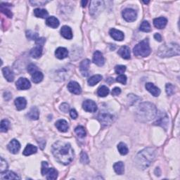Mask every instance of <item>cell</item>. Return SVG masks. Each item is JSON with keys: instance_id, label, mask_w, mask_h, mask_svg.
<instances>
[{"instance_id": "cell-1", "label": "cell", "mask_w": 180, "mask_h": 180, "mask_svg": "<svg viewBox=\"0 0 180 180\" xmlns=\"http://www.w3.org/2000/svg\"><path fill=\"white\" fill-rule=\"evenodd\" d=\"M51 151L54 158L61 164L67 165L73 161L74 151L68 142L58 141L52 145Z\"/></svg>"}, {"instance_id": "cell-2", "label": "cell", "mask_w": 180, "mask_h": 180, "mask_svg": "<svg viewBox=\"0 0 180 180\" xmlns=\"http://www.w3.org/2000/svg\"><path fill=\"white\" fill-rule=\"evenodd\" d=\"M156 156V151L153 148H146L141 151L136 156L135 161L139 169L145 170L150 166L154 161Z\"/></svg>"}, {"instance_id": "cell-3", "label": "cell", "mask_w": 180, "mask_h": 180, "mask_svg": "<svg viewBox=\"0 0 180 180\" xmlns=\"http://www.w3.org/2000/svg\"><path fill=\"white\" fill-rule=\"evenodd\" d=\"M136 117L141 122H148L154 119L157 115V109L153 104L144 102L139 104L136 111Z\"/></svg>"}, {"instance_id": "cell-4", "label": "cell", "mask_w": 180, "mask_h": 180, "mask_svg": "<svg viewBox=\"0 0 180 180\" xmlns=\"http://www.w3.org/2000/svg\"><path fill=\"white\" fill-rule=\"evenodd\" d=\"M180 48L178 44L174 42L166 43L162 45L158 50V55L161 58L172 57L179 55Z\"/></svg>"}, {"instance_id": "cell-5", "label": "cell", "mask_w": 180, "mask_h": 180, "mask_svg": "<svg viewBox=\"0 0 180 180\" xmlns=\"http://www.w3.org/2000/svg\"><path fill=\"white\" fill-rule=\"evenodd\" d=\"M134 54L136 56L146 57L151 53V48L149 46V40L145 39L138 43L133 49Z\"/></svg>"}, {"instance_id": "cell-6", "label": "cell", "mask_w": 180, "mask_h": 180, "mask_svg": "<svg viewBox=\"0 0 180 180\" xmlns=\"http://www.w3.org/2000/svg\"><path fill=\"white\" fill-rule=\"evenodd\" d=\"M42 175L46 177L49 180L56 179L58 177V172L54 168H49L48 163L46 162H42Z\"/></svg>"}, {"instance_id": "cell-7", "label": "cell", "mask_w": 180, "mask_h": 180, "mask_svg": "<svg viewBox=\"0 0 180 180\" xmlns=\"http://www.w3.org/2000/svg\"><path fill=\"white\" fill-rule=\"evenodd\" d=\"M104 8V2L103 1H92L90 2L89 11L92 16H96L103 11Z\"/></svg>"}, {"instance_id": "cell-8", "label": "cell", "mask_w": 180, "mask_h": 180, "mask_svg": "<svg viewBox=\"0 0 180 180\" xmlns=\"http://www.w3.org/2000/svg\"><path fill=\"white\" fill-rule=\"evenodd\" d=\"M123 19L127 22H133L135 21L137 17V13L132 8H125L123 11Z\"/></svg>"}, {"instance_id": "cell-9", "label": "cell", "mask_w": 180, "mask_h": 180, "mask_svg": "<svg viewBox=\"0 0 180 180\" xmlns=\"http://www.w3.org/2000/svg\"><path fill=\"white\" fill-rule=\"evenodd\" d=\"M98 120L103 125L108 126L113 122V116L109 113H100L98 116Z\"/></svg>"}, {"instance_id": "cell-10", "label": "cell", "mask_w": 180, "mask_h": 180, "mask_svg": "<svg viewBox=\"0 0 180 180\" xmlns=\"http://www.w3.org/2000/svg\"><path fill=\"white\" fill-rule=\"evenodd\" d=\"M82 108L87 112L94 113L97 111V105L92 100H86L82 103Z\"/></svg>"}, {"instance_id": "cell-11", "label": "cell", "mask_w": 180, "mask_h": 180, "mask_svg": "<svg viewBox=\"0 0 180 180\" xmlns=\"http://www.w3.org/2000/svg\"><path fill=\"white\" fill-rule=\"evenodd\" d=\"M16 87L19 90H25L30 88L31 85L30 81L25 77H21L17 80L16 83Z\"/></svg>"}, {"instance_id": "cell-12", "label": "cell", "mask_w": 180, "mask_h": 180, "mask_svg": "<svg viewBox=\"0 0 180 180\" xmlns=\"http://www.w3.org/2000/svg\"><path fill=\"white\" fill-rule=\"evenodd\" d=\"M7 148L11 153H13V154H16L21 149V144L16 139H13L8 144Z\"/></svg>"}, {"instance_id": "cell-13", "label": "cell", "mask_w": 180, "mask_h": 180, "mask_svg": "<svg viewBox=\"0 0 180 180\" xmlns=\"http://www.w3.org/2000/svg\"><path fill=\"white\" fill-rule=\"evenodd\" d=\"M68 89L70 92L74 94H80L81 92H82V89H81L80 85L75 81H71L68 83Z\"/></svg>"}, {"instance_id": "cell-14", "label": "cell", "mask_w": 180, "mask_h": 180, "mask_svg": "<svg viewBox=\"0 0 180 180\" xmlns=\"http://www.w3.org/2000/svg\"><path fill=\"white\" fill-rule=\"evenodd\" d=\"M93 62L98 66H102L105 63L103 54L98 51H96L93 55Z\"/></svg>"}, {"instance_id": "cell-15", "label": "cell", "mask_w": 180, "mask_h": 180, "mask_svg": "<svg viewBox=\"0 0 180 180\" xmlns=\"http://www.w3.org/2000/svg\"><path fill=\"white\" fill-rule=\"evenodd\" d=\"M110 35L111 36L112 38L114 39L116 41H123L124 40V33L120 30H116L115 28H112L109 32Z\"/></svg>"}, {"instance_id": "cell-16", "label": "cell", "mask_w": 180, "mask_h": 180, "mask_svg": "<svg viewBox=\"0 0 180 180\" xmlns=\"http://www.w3.org/2000/svg\"><path fill=\"white\" fill-rule=\"evenodd\" d=\"M90 65V61L89 59H85L81 62L80 65V70L83 76H87L89 75V68Z\"/></svg>"}, {"instance_id": "cell-17", "label": "cell", "mask_w": 180, "mask_h": 180, "mask_svg": "<svg viewBox=\"0 0 180 180\" xmlns=\"http://www.w3.org/2000/svg\"><path fill=\"white\" fill-rule=\"evenodd\" d=\"M146 89L154 97H158L160 94H161V90H160L158 87L153 85V83H146Z\"/></svg>"}, {"instance_id": "cell-18", "label": "cell", "mask_w": 180, "mask_h": 180, "mask_svg": "<svg viewBox=\"0 0 180 180\" xmlns=\"http://www.w3.org/2000/svg\"><path fill=\"white\" fill-rule=\"evenodd\" d=\"M167 23V20L164 17H160V18L155 19L153 20V25L156 28L162 29L166 26Z\"/></svg>"}, {"instance_id": "cell-19", "label": "cell", "mask_w": 180, "mask_h": 180, "mask_svg": "<svg viewBox=\"0 0 180 180\" xmlns=\"http://www.w3.org/2000/svg\"><path fill=\"white\" fill-rule=\"evenodd\" d=\"M55 125H56V128L59 130V131L61 132H66L68 131L69 127L68 122L65 120H58L55 124Z\"/></svg>"}, {"instance_id": "cell-20", "label": "cell", "mask_w": 180, "mask_h": 180, "mask_svg": "<svg viewBox=\"0 0 180 180\" xmlns=\"http://www.w3.org/2000/svg\"><path fill=\"white\" fill-rule=\"evenodd\" d=\"M61 34L65 39L71 40L72 38V33L71 28L67 25L63 26L61 29Z\"/></svg>"}, {"instance_id": "cell-21", "label": "cell", "mask_w": 180, "mask_h": 180, "mask_svg": "<svg viewBox=\"0 0 180 180\" xmlns=\"http://www.w3.org/2000/svg\"><path fill=\"white\" fill-rule=\"evenodd\" d=\"M55 55L59 59H64L68 56V51L64 47H59L55 51Z\"/></svg>"}, {"instance_id": "cell-22", "label": "cell", "mask_w": 180, "mask_h": 180, "mask_svg": "<svg viewBox=\"0 0 180 180\" xmlns=\"http://www.w3.org/2000/svg\"><path fill=\"white\" fill-rule=\"evenodd\" d=\"M118 54L124 59H130V49L127 46H123L118 50Z\"/></svg>"}, {"instance_id": "cell-23", "label": "cell", "mask_w": 180, "mask_h": 180, "mask_svg": "<svg viewBox=\"0 0 180 180\" xmlns=\"http://www.w3.org/2000/svg\"><path fill=\"white\" fill-rule=\"evenodd\" d=\"M30 56L34 59H39L42 54V46L36 45L35 47L33 48L30 52Z\"/></svg>"}, {"instance_id": "cell-24", "label": "cell", "mask_w": 180, "mask_h": 180, "mask_svg": "<svg viewBox=\"0 0 180 180\" xmlns=\"http://www.w3.org/2000/svg\"><path fill=\"white\" fill-rule=\"evenodd\" d=\"M2 72L4 77L6 78V80L8 81V82H13L14 80V74L13 71H11L9 68L8 67L3 68Z\"/></svg>"}, {"instance_id": "cell-25", "label": "cell", "mask_w": 180, "mask_h": 180, "mask_svg": "<svg viewBox=\"0 0 180 180\" xmlns=\"http://www.w3.org/2000/svg\"><path fill=\"white\" fill-rule=\"evenodd\" d=\"M59 23H60L59 20L54 16L48 17L46 20V24L49 27H51L52 28H56L59 27Z\"/></svg>"}, {"instance_id": "cell-26", "label": "cell", "mask_w": 180, "mask_h": 180, "mask_svg": "<svg viewBox=\"0 0 180 180\" xmlns=\"http://www.w3.org/2000/svg\"><path fill=\"white\" fill-rule=\"evenodd\" d=\"M1 179H19L20 177L16 173L11 171H6V172L1 173Z\"/></svg>"}, {"instance_id": "cell-27", "label": "cell", "mask_w": 180, "mask_h": 180, "mask_svg": "<svg viewBox=\"0 0 180 180\" xmlns=\"http://www.w3.org/2000/svg\"><path fill=\"white\" fill-rule=\"evenodd\" d=\"M15 105L16 106L17 110L21 111V110H23L26 107V105H27V101H26L25 98L18 97L15 100Z\"/></svg>"}, {"instance_id": "cell-28", "label": "cell", "mask_w": 180, "mask_h": 180, "mask_svg": "<svg viewBox=\"0 0 180 180\" xmlns=\"http://www.w3.org/2000/svg\"><path fill=\"white\" fill-rule=\"evenodd\" d=\"M37 151V148L36 146H34L32 144H28L27 146H26L24 151H23V154L25 156H28L33 155L34 153H36Z\"/></svg>"}, {"instance_id": "cell-29", "label": "cell", "mask_w": 180, "mask_h": 180, "mask_svg": "<svg viewBox=\"0 0 180 180\" xmlns=\"http://www.w3.org/2000/svg\"><path fill=\"white\" fill-rule=\"evenodd\" d=\"M113 169H114L116 174L119 175H123L124 171V165L123 162H118L113 165Z\"/></svg>"}, {"instance_id": "cell-30", "label": "cell", "mask_w": 180, "mask_h": 180, "mask_svg": "<svg viewBox=\"0 0 180 180\" xmlns=\"http://www.w3.org/2000/svg\"><path fill=\"white\" fill-rule=\"evenodd\" d=\"M34 15L37 18L45 19L48 16V12L44 8H35L34 10Z\"/></svg>"}, {"instance_id": "cell-31", "label": "cell", "mask_w": 180, "mask_h": 180, "mask_svg": "<svg viewBox=\"0 0 180 180\" xmlns=\"http://www.w3.org/2000/svg\"><path fill=\"white\" fill-rule=\"evenodd\" d=\"M40 116V113L38 109L36 107H33L30 109V111L28 113V117L33 120H38Z\"/></svg>"}, {"instance_id": "cell-32", "label": "cell", "mask_w": 180, "mask_h": 180, "mask_svg": "<svg viewBox=\"0 0 180 180\" xmlns=\"http://www.w3.org/2000/svg\"><path fill=\"white\" fill-rule=\"evenodd\" d=\"M102 80V76L101 75H95L88 80V84L90 86H94Z\"/></svg>"}, {"instance_id": "cell-33", "label": "cell", "mask_w": 180, "mask_h": 180, "mask_svg": "<svg viewBox=\"0 0 180 180\" xmlns=\"http://www.w3.org/2000/svg\"><path fill=\"white\" fill-rule=\"evenodd\" d=\"M43 77H44V75L41 72L37 71L34 72L33 75H32V81L34 83H40V82H42L43 80Z\"/></svg>"}, {"instance_id": "cell-34", "label": "cell", "mask_w": 180, "mask_h": 180, "mask_svg": "<svg viewBox=\"0 0 180 180\" xmlns=\"http://www.w3.org/2000/svg\"><path fill=\"white\" fill-rule=\"evenodd\" d=\"M109 89L106 86H101L97 90V94L98 97H105L106 96H108L109 94Z\"/></svg>"}, {"instance_id": "cell-35", "label": "cell", "mask_w": 180, "mask_h": 180, "mask_svg": "<svg viewBox=\"0 0 180 180\" xmlns=\"http://www.w3.org/2000/svg\"><path fill=\"white\" fill-rule=\"evenodd\" d=\"M154 124H156V125H160L162 127H164L165 130H166L167 126L168 124V118L167 116H165V117L160 118L156 122V123H154Z\"/></svg>"}, {"instance_id": "cell-36", "label": "cell", "mask_w": 180, "mask_h": 180, "mask_svg": "<svg viewBox=\"0 0 180 180\" xmlns=\"http://www.w3.org/2000/svg\"><path fill=\"white\" fill-rule=\"evenodd\" d=\"M118 149L120 154L123 155V156L127 155L129 152L128 148H127V145L124 143H123V142H120V143L118 145Z\"/></svg>"}, {"instance_id": "cell-37", "label": "cell", "mask_w": 180, "mask_h": 180, "mask_svg": "<svg viewBox=\"0 0 180 180\" xmlns=\"http://www.w3.org/2000/svg\"><path fill=\"white\" fill-rule=\"evenodd\" d=\"M75 132L77 134V135L80 138H83L86 136L85 130V128H84V127L81 126V125L77 126L76 128L75 129Z\"/></svg>"}, {"instance_id": "cell-38", "label": "cell", "mask_w": 180, "mask_h": 180, "mask_svg": "<svg viewBox=\"0 0 180 180\" xmlns=\"http://www.w3.org/2000/svg\"><path fill=\"white\" fill-rule=\"evenodd\" d=\"M10 126V123L8 120H2L1 122V127H0V130H1L2 132H7L8 131V128Z\"/></svg>"}, {"instance_id": "cell-39", "label": "cell", "mask_w": 180, "mask_h": 180, "mask_svg": "<svg viewBox=\"0 0 180 180\" xmlns=\"http://www.w3.org/2000/svg\"><path fill=\"white\" fill-rule=\"evenodd\" d=\"M140 30L142 32H144V33H149V32H150L151 25L149 24V23L146 21L142 22L140 25Z\"/></svg>"}, {"instance_id": "cell-40", "label": "cell", "mask_w": 180, "mask_h": 180, "mask_svg": "<svg viewBox=\"0 0 180 180\" xmlns=\"http://www.w3.org/2000/svg\"><path fill=\"white\" fill-rule=\"evenodd\" d=\"M26 37L30 40H36L39 38L38 34L32 30H28L26 32Z\"/></svg>"}, {"instance_id": "cell-41", "label": "cell", "mask_w": 180, "mask_h": 180, "mask_svg": "<svg viewBox=\"0 0 180 180\" xmlns=\"http://www.w3.org/2000/svg\"><path fill=\"white\" fill-rule=\"evenodd\" d=\"M8 169V164L5 160L1 158V162H0V172L3 173L6 172Z\"/></svg>"}, {"instance_id": "cell-42", "label": "cell", "mask_w": 180, "mask_h": 180, "mask_svg": "<svg viewBox=\"0 0 180 180\" xmlns=\"http://www.w3.org/2000/svg\"><path fill=\"white\" fill-rule=\"evenodd\" d=\"M1 11L3 13H4L7 17H8V18H12L13 14L11 13V11L9 9H8L7 7H4L2 3L1 4Z\"/></svg>"}, {"instance_id": "cell-43", "label": "cell", "mask_w": 180, "mask_h": 180, "mask_svg": "<svg viewBox=\"0 0 180 180\" xmlns=\"http://www.w3.org/2000/svg\"><path fill=\"white\" fill-rule=\"evenodd\" d=\"M80 162L83 164H88L89 162V159L87 154L85 152H82L80 154Z\"/></svg>"}, {"instance_id": "cell-44", "label": "cell", "mask_w": 180, "mask_h": 180, "mask_svg": "<svg viewBox=\"0 0 180 180\" xmlns=\"http://www.w3.org/2000/svg\"><path fill=\"white\" fill-rule=\"evenodd\" d=\"M165 89H166V93L168 96L172 95L175 93V87L172 84H167Z\"/></svg>"}, {"instance_id": "cell-45", "label": "cell", "mask_w": 180, "mask_h": 180, "mask_svg": "<svg viewBox=\"0 0 180 180\" xmlns=\"http://www.w3.org/2000/svg\"><path fill=\"white\" fill-rule=\"evenodd\" d=\"M125 71H126V67L124 66H122V65L117 66H115V72L117 74L122 75L123 73H124Z\"/></svg>"}, {"instance_id": "cell-46", "label": "cell", "mask_w": 180, "mask_h": 180, "mask_svg": "<svg viewBox=\"0 0 180 180\" xmlns=\"http://www.w3.org/2000/svg\"><path fill=\"white\" fill-rule=\"evenodd\" d=\"M116 81L123 85H125L127 82V77L124 75H120L119 76L116 78Z\"/></svg>"}, {"instance_id": "cell-47", "label": "cell", "mask_w": 180, "mask_h": 180, "mask_svg": "<svg viewBox=\"0 0 180 180\" xmlns=\"http://www.w3.org/2000/svg\"><path fill=\"white\" fill-rule=\"evenodd\" d=\"M37 71V67L34 64H30L28 66V72L31 75H33Z\"/></svg>"}, {"instance_id": "cell-48", "label": "cell", "mask_w": 180, "mask_h": 180, "mask_svg": "<svg viewBox=\"0 0 180 180\" xmlns=\"http://www.w3.org/2000/svg\"><path fill=\"white\" fill-rule=\"evenodd\" d=\"M60 109L61 111H62L63 112L67 113L69 110V105L66 103H63L60 106Z\"/></svg>"}, {"instance_id": "cell-49", "label": "cell", "mask_w": 180, "mask_h": 180, "mask_svg": "<svg viewBox=\"0 0 180 180\" xmlns=\"http://www.w3.org/2000/svg\"><path fill=\"white\" fill-rule=\"evenodd\" d=\"M45 42H46V40L44 38V37H40V38H38L36 40L35 43H36V45L43 46L45 45Z\"/></svg>"}, {"instance_id": "cell-50", "label": "cell", "mask_w": 180, "mask_h": 180, "mask_svg": "<svg viewBox=\"0 0 180 180\" xmlns=\"http://www.w3.org/2000/svg\"><path fill=\"white\" fill-rule=\"evenodd\" d=\"M128 98L130 99V102H132L131 104H133L136 102V100L139 99V97H136V95H134V94H129Z\"/></svg>"}, {"instance_id": "cell-51", "label": "cell", "mask_w": 180, "mask_h": 180, "mask_svg": "<svg viewBox=\"0 0 180 180\" xmlns=\"http://www.w3.org/2000/svg\"><path fill=\"white\" fill-rule=\"evenodd\" d=\"M121 93V89L119 87H115L112 90L111 94L113 96H118Z\"/></svg>"}, {"instance_id": "cell-52", "label": "cell", "mask_w": 180, "mask_h": 180, "mask_svg": "<svg viewBox=\"0 0 180 180\" xmlns=\"http://www.w3.org/2000/svg\"><path fill=\"white\" fill-rule=\"evenodd\" d=\"M70 115H71V117L72 119H76L77 118L78 114L75 109H71V111H70Z\"/></svg>"}, {"instance_id": "cell-53", "label": "cell", "mask_w": 180, "mask_h": 180, "mask_svg": "<svg viewBox=\"0 0 180 180\" xmlns=\"http://www.w3.org/2000/svg\"><path fill=\"white\" fill-rule=\"evenodd\" d=\"M49 2H35V1H34V2H30L31 4H33L34 5H36V6H41V5H44V4H46V3H48Z\"/></svg>"}, {"instance_id": "cell-54", "label": "cell", "mask_w": 180, "mask_h": 180, "mask_svg": "<svg viewBox=\"0 0 180 180\" xmlns=\"http://www.w3.org/2000/svg\"><path fill=\"white\" fill-rule=\"evenodd\" d=\"M154 38H155V40H156L158 42H161L162 41V37H161V35L159 33H156L154 34Z\"/></svg>"}, {"instance_id": "cell-55", "label": "cell", "mask_w": 180, "mask_h": 180, "mask_svg": "<svg viewBox=\"0 0 180 180\" xmlns=\"http://www.w3.org/2000/svg\"><path fill=\"white\" fill-rule=\"evenodd\" d=\"M87 1H82V7H86V5L87 4Z\"/></svg>"}]
</instances>
